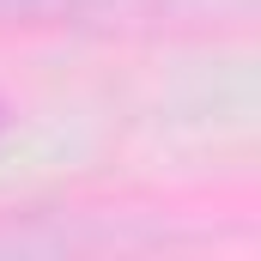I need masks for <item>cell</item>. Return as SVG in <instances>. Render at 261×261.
I'll use <instances>...</instances> for the list:
<instances>
[{
	"label": "cell",
	"mask_w": 261,
	"mask_h": 261,
	"mask_svg": "<svg viewBox=\"0 0 261 261\" xmlns=\"http://www.w3.org/2000/svg\"><path fill=\"white\" fill-rule=\"evenodd\" d=\"M18 12H91V6H116V0H0Z\"/></svg>",
	"instance_id": "1"
}]
</instances>
